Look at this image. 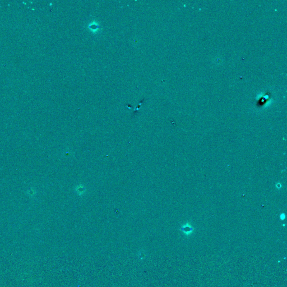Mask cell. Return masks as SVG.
Returning <instances> with one entry per match:
<instances>
[{"instance_id": "cell-1", "label": "cell", "mask_w": 287, "mask_h": 287, "mask_svg": "<svg viewBox=\"0 0 287 287\" xmlns=\"http://www.w3.org/2000/svg\"><path fill=\"white\" fill-rule=\"evenodd\" d=\"M194 228L189 223H186L181 227V230L186 235H190L194 231Z\"/></svg>"}, {"instance_id": "cell-2", "label": "cell", "mask_w": 287, "mask_h": 287, "mask_svg": "<svg viewBox=\"0 0 287 287\" xmlns=\"http://www.w3.org/2000/svg\"><path fill=\"white\" fill-rule=\"evenodd\" d=\"M280 218L281 220H284L286 218V215L284 213H281L280 215Z\"/></svg>"}, {"instance_id": "cell-3", "label": "cell", "mask_w": 287, "mask_h": 287, "mask_svg": "<svg viewBox=\"0 0 287 287\" xmlns=\"http://www.w3.org/2000/svg\"><path fill=\"white\" fill-rule=\"evenodd\" d=\"M276 187H277L278 189H279V188H281V185L280 183H277V184H276Z\"/></svg>"}]
</instances>
